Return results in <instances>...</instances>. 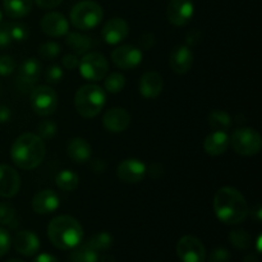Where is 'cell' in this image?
I'll return each instance as SVG.
<instances>
[{"label": "cell", "instance_id": "1", "mask_svg": "<svg viewBox=\"0 0 262 262\" xmlns=\"http://www.w3.org/2000/svg\"><path fill=\"white\" fill-rule=\"evenodd\" d=\"M214 211L217 219L227 225H237L247 217L248 205L245 196L233 187H223L215 193Z\"/></svg>", "mask_w": 262, "mask_h": 262}, {"label": "cell", "instance_id": "2", "mask_svg": "<svg viewBox=\"0 0 262 262\" xmlns=\"http://www.w3.org/2000/svg\"><path fill=\"white\" fill-rule=\"evenodd\" d=\"M46 155L45 142L35 133H23L13 142L10 158L23 170H32L41 165Z\"/></svg>", "mask_w": 262, "mask_h": 262}, {"label": "cell", "instance_id": "3", "mask_svg": "<svg viewBox=\"0 0 262 262\" xmlns=\"http://www.w3.org/2000/svg\"><path fill=\"white\" fill-rule=\"evenodd\" d=\"M48 237L54 247L63 251L73 250L82 242L83 228L73 216L60 215L49 223Z\"/></svg>", "mask_w": 262, "mask_h": 262}, {"label": "cell", "instance_id": "4", "mask_svg": "<svg viewBox=\"0 0 262 262\" xmlns=\"http://www.w3.org/2000/svg\"><path fill=\"white\" fill-rule=\"evenodd\" d=\"M106 102V94L100 86L89 83L77 90L74 95V106L81 117L95 118L100 114Z\"/></svg>", "mask_w": 262, "mask_h": 262}, {"label": "cell", "instance_id": "5", "mask_svg": "<svg viewBox=\"0 0 262 262\" xmlns=\"http://www.w3.org/2000/svg\"><path fill=\"white\" fill-rule=\"evenodd\" d=\"M104 18L101 5L92 0L79 2L72 8L71 22L79 31H90L96 28Z\"/></svg>", "mask_w": 262, "mask_h": 262}, {"label": "cell", "instance_id": "6", "mask_svg": "<svg viewBox=\"0 0 262 262\" xmlns=\"http://www.w3.org/2000/svg\"><path fill=\"white\" fill-rule=\"evenodd\" d=\"M229 140L233 150L242 156H255L261 151V135L253 128H238Z\"/></svg>", "mask_w": 262, "mask_h": 262}, {"label": "cell", "instance_id": "7", "mask_svg": "<svg viewBox=\"0 0 262 262\" xmlns=\"http://www.w3.org/2000/svg\"><path fill=\"white\" fill-rule=\"evenodd\" d=\"M30 104L40 117H50L58 109V94L50 86L33 87L30 95Z\"/></svg>", "mask_w": 262, "mask_h": 262}, {"label": "cell", "instance_id": "8", "mask_svg": "<svg viewBox=\"0 0 262 262\" xmlns=\"http://www.w3.org/2000/svg\"><path fill=\"white\" fill-rule=\"evenodd\" d=\"M79 73L84 79L90 82H99L104 79L109 71V63L101 53L92 51L84 54L83 58L79 60Z\"/></svg>", "mask_w": 262, "mask_h": 262}, {"label": "cell", "instance_id": "9", "mask_svg": "<svg viewBox=\"0 0 262 262\" xmlns=\"http://www.w3.org/2000/svg\"><path fill=\"white\" fill-rule=\"evenodd\" d=\"M177 255L182 262H205L206 248L197 237L184 235L177 243Z\"/></svg>", "mask_w": 262, "mask_h": 262}, {"label": "cell", "instance_id": "10", "mask_svg": "<svg viewBox=\"0 0 262 262\" xmlns=\"http://www.w3.org/2000/svg\"><path fill=\"white\" fill-rule=\"evenodd\" d=\"M112 60L118 68L129 71L138 67L142 61V51L133 45H122L114 49L112 53Z\"/></svg>", "mask_w": 262, "mask_h": 262}, {"label": "cell", "instance_id": "11", "mask_svg": "<svg viewBox=\"0 0 262 262\" xmlns=\"http://www.w3.org/2000/svg\"><path fill=\"white\" fill-rule=\"evenodd\" d=\"M146 165L138 159H125L120 161L117 168V176L122 182L128 184H137L146 176Z\"/></svg>", "mask_w": 262, "mask_h": 262}, {"label": "cell", "instance_id": "12", "mask_svg": "<svg viewBox=\"0 0 262 262\" xmlns=\"http://www.w3.org/2000/svg\"><path fill=\"white\" fill-rule=\"evenodd\" d=\"M194 13L193 0H170L166 10V17L171 25L181 27L192 19Z\"/></svg>", "mask_w": 262, "mask_h": 262}, {"label": "cell", "instance_id": "13", "mask_svg": "<svg viewBox=\"0 0 262 262\" xmlns=\"http://www.w3.org/2000/svg\"><path fill=\"white\" fill-rule=\"evenodd\" d=\"M41 63L36 58H28L18 69L17 83L22 90L33 89L41 77Z\"/></svg>", "mask_w": 262, "mask_h": 262}, {"label": "cell", "instance_id": "14", "mask_svg": "<svg viewBox=\"0 0 262 262\" xmlns=\"http://www.w3.org/2000/svg\"><path fill=\"white\" fill-rule=\"evenodd\" d=\"M20 177L14 168L7 164L0 165V197L12 199L19 192Z\"/></svg>", "mask_w": 262, "mask_h": 262}, {"label": "cell", "instance_id": "15", "mask_svg": "<svg viewBox=\"0 0 262 262\" xmlns=\"http://www.w3.org/2000/svg\"><path fill=\"white\" fill-rule=\"evenodd\" d=\"M128 33H129V26L123 18H112L102 27L101 37L109 45H118L127 38Z\"/></svg>", "mask_w": 262, "mask_h": 262}, {"label": "cell", "instance_id": "16", "mask_svg": "<svg viewBox=\"0 0 262 262\" xmlns=\"http://www.w3.org/2000/svg\"><path fill=\"white\" fill-rule=\"evenodd\" d=\"M169 66L177 74H186L193 66V53L187 45H178L171 50Z\"/></svg>", "mask_w": 262, "mask_h": 262}, {"label": "cell", "instance_id": "17", "mask_svg": "<svg viewBox=\"0 0 262 262\" xmlns=\"http://www.w3.org/2000/svg\"><path fill=\"white\" fill-rule=\"evenodd\" d=\"M41 30L50 37H61L69 32V23L61 13L50 12L41 19Z\"/></svg>", "mask_w": 262, "mask_h": 262}, {"label": "cell", "instance_id": "18", "mask_svg": "<svg viewBox=\"0 0 262 262\" xmlns=\"http://www.w3.org/2000/svg\"><path fill=\"white\" fill-rule=\"evenodd\" d=\"M102 124L112 133L124 132L130 124V114L123 107H113L105 113Z\"/></svg>", "mask_w": 262, "mask_h": 262}, {"label": "cell", "instance_id": "19", "mask_svg": "<svg viewBox=\"0 0 262 262\" xmlns=\"http://www.w3.org/2000/svg\"><path fill=\"white\" fill-rule=\"evenodd\" d=\"M60 205L59 196L53 189H43L36 193L32 199V210L36 214L48 215L56 211Z\"/></svg>", "mask_w": 262, "mask_h": 262}, {"label": "cell", "instance_id": "20", "mask_svg": "<svg viewBox=\"0 0 262 262\" xmlns=\"http://www.w3.org/2000/svg\"><path fill=\"white\" fill-rule=\"evenodd\" d=\"M14 248L22 256L32 257L40 250V239L33 232L20 230L14 237Z\"/></svg>", "mask_w": 262, "mask_h": 262}, {"label": "cell", "instance_id": "21", "mask_svg": "<svg viewBox=\"0 0 262 262\" xmlns=\"http://www.w3.org/2000/svg\"><path fill=\"white\" fill-rule=\"evenodd\" d=\"M140 92L146 99H156L164 87L163 77L155 71L146 72L140 79Z\"/></svg>", "mask_w": 262, "mask_h": 262}, {"label": "cell", "instance_id": "22", "mask_svg": "<svg viewBox=\"0 0 262 262\" xmlns=\"http://www.w3.org/2000/svg\"><path fill=\"white\" fill-rule=\"evenodd\" d=\"M229 145V136L225 130H214L205 138L204 150L210 156H220L225 154Z\"/></svg>", "mask_w": 262, "mask_h": 262}, {"label": "cell", "instance_id": "23", "mask_svg": "<svg viewBox=\"0 0 262 262\" xmlns=\"http://www.w3.org/2000/svg\"><path fill=\"white\" fill-rule=\"evenodd\" d=\"M67 154L74 163L84 164L91 159L92 148L84 138L74 137L67 145Z\"/></svg>", "mask_w": 262, "mask_h": 262}, {"label": "cell", "instance_id": "24", "mask_svg": "<svg viewBox=\"0 0 262 262\" xmlns=\"http://www.w3.org/2000/svg\"><path fill=\"white\" fill-rule=\"evenodd\" d=\"M66 42L71 48L73 54L76 55H83L90 49L94 46V40L90 36L83 35L79 32H68L67 33Z\"/></svg>", "mask_w": 262, "mask_h": 262}, {"label": "cell", "instance_id": "25", "mask_svg": "<svg viewBox=\"0 0 262 262\" xmlns=\"http://www.w3.org/2000/svg\"><path fill=\"white\" fill-rule=\"evenodd\" d=\"M33 0H3L5 14L13 19L23 18L30 14Z\"/></svg>", "mask_w": 262, "mask_h": 262}, {"label": "cell", "instance_id": "26", "mask_svg": "<svg viewBox=\"0 0 262 262\" xmlns=\"http://www.w3.org/2000/svg\"><path fill=\"white\" fill-rule=\"evenodd\" d=\"M55 183L58 188H60L61 191L72 192L78 187L79 177L73 170L64 169V170H60L56 174Z\"/></svg>", "mask_w": 262, "mask_h": 262}, {"label": "cell", "instance_id": "27", "mask_svg": "<svg viewBox=\"0 0 262 262\" xmlns=\"http://www.w3.org/2000/svg\"><path fill=\"white\" fill-rule=\"evenodd\" d=\"M71 262H99V252L92 250L86 243L73 248V252L69 257Z\"/></svg>", "mask_w": 262, "mask_h": 262}, {"label": "cell", "instance_id": "28", "mask_svg": "<svg viewBox=\"0 0 262 262\" xmlns=\"http://www.w3.org/2000/svg\"><path fill=\"white\" fill-rule=\"evenodd\" d=\"M209 124L214 130H227L232 125V118L224 110H212L209 115Z\"/></svg>", "mask_w": 262, "mask_h": 262}, {"label": "cell", "instance_id": "29", "mask_svg": "<svg viewBox=\"0 0 262 262\" xmlns=\"http://www.w3.org/2000/svg\"><path fill=\"white\" fill-rule=\"evenodd\" d=\"M86 245L90 246V247H91L92 250L96 251V252H102V251H106L112 247L113 237L112 234L107 232L97 233V234L92 235V237L90 238V241Z\"/></svg>", "mask_w": 262, "mask_h": 262}, {"label": "cell", "instance_id": "30", "mask_svg": "<svg viewBox=\"0 0 262 262\" xmlns=\"http://www.w3.org/2000/svg\"><path fill=\"white\" fill-rule=\"evenodd\" d=\"M125 86V78L122 73H110L109 76L105 77L104 87L105 91L109 92V94H119Z\"/></svg>", "mask_w": 262, "mask_h": 262}, {"label": "cell", "instance_id": "31", "mask_svg": "<svg viewBox=\"0 0 262 262\" xmlns=\"http://www.w3.org/2000/svg\"><path fill=\"white\" fill-rule=\"evenodd\" d=\"M17 211L9 202H0V224L15 228L17 224Z\"/></svg>", "mask_w": 262, "mask_h": 262}, {"label": "cell", "instance_id": "32", "mask_svg": "<svg viewBox=\"0 0 262 262\" xmlns=\"http://www.w3.org/2000/svg\"><path fill=\"white\" fill-rule=\"evenodd\" d=\"M38 56L43 60H54L58 58L61 53V46L55 41H48L43 42L42 45L38 48Z\"/></svg>", "mask_w": 262, "mask_h": 262}, {"label": "cell", "instance_id": "33", "mask_svg": "<svg viewBox=\"0 0 262 262\" xmlns=\"http://www.w3.org/2000/svg\"><path fill=\"white\" fill-rule=\"evenodd\" d=\"M229 241L238 250H247L251 246V235L246 230H233L229 234Z\"/></svg>", "mask_w": 262, "mask_h": 262}, {"label": "cell", "instance_id": "34", "mask_svg": "<svg viewBox=\"0 0 262 262\" xmlns=\"http://www.w3.org/2000/svg\"><path fill=\"white\" fill-rule=\"evenodd\" d=\"M58 132V125L54 120H42L37 125V136L42 141L50 140Z\"/></svg>", "mask_w": 262, "mask_h": 262}, {"label": "cell", "instance_id": "35", "mask_svg": "<svg viewBox=\"0 0 262 262\" xmlns=\"http://www.w3.org/2000/svg\"><path fill=\"white\" fill-rule=\"evenodd\" d=\"M8 32L12 41H25L28 37V30L22 23H8Z\"/></svg>", "mask_w": 262, "mask_h": 262}, {"label": "cell", "instance_id": "36", "mask_svg": "<svg viewBox=\"0 0 262 262\" xmlns=\"http://www.w3.org/2000/svg\"><path fill=\"white\" fill-rule=\"evenodd\" d=\"M63 77H64L63 68L56 66V64L49 67V68L45 71V73H43V78H45V81L48 82L49 84L59 83V82L63 79Z\"/></svg>", "mask_w": 262, "mask_h": 262}, {"label": "cell", "instance_id": "37", "mask_svg": "<svg viewBox=\"0 0 262 262\" xmlns=\"http://www.w3.org/2000/svg\"><path fill=\"white\" fill-rule=\"evenodd\" d=\"M15 67H17V63H15V60L12 56H0V76H10V74L15 71Z\"/></svg>", "mask_w": 262, "mask_h": 262}, {"label": "cell", "instance_id": "38", "mask_svg": "<svg viewBox=\"0 0 262 262\" xmlns=\"http://www.w3.org/2000/svg\"><path fill=\"white\" fill-rule=\"evenodd\" d=\"M230 261V253L227 248L217 247L210 255L209 262H229Z\"/></svg>", "mask_w": 262, "mask_h": 262}, {"label": "cell", "instance_id": "39", "mask_svg": "<svg viewBox=\"0 0 262 262\" xmlns=\"http://www.w3.org/2000/svg\"><path fill=\"white\" fill-rule=\"evenodd\" d=\"M10 245H12V239H10V235L4 228L0 227V257L5 256L9 251Z\"/></svg>", "mask_w": 262, "mask_h": 262}, {"label": "cell", "instance_id": "40", "mask_svg": "<svg viewBox=\"0 0 262 262\" xmlns=\"http://www.w3.org/2000/svg\"><path fill=\"white\" fill-rule=\"evenodd\" d=\"M79 60L81 59H78V55H76V54H68L61 59V64L68 71H74L79 67Z\"/></svg>", "mask_w": 262, "mask_h": 262}, {"label": "cell", "instance_id": "41", "mask_svg": "<svg viewBox=\"0 0 262 262\" xmlns=\"http://www.w3.org/2000/svg\"><path fill=\"white\" fill-rule=\"evenodd\" d=\"M12 43L9 32H8L7 26H0V49H4Z\"/></svg>", "mask_w": 262, "mask_h": 262}, {"label": "cell", "instance_id": "42", "mask_svg": "<svg viewBox=\"0 0 262 262\" xmlns=\"http://www.w3.org/2000/svg\"><path fill=\"white\" fill-rule=\"evenodd\" d=\"M33 2L42 9H53L60 5L63 0H33Z\"/></svg>", "mask_w": 262, "mask_h": 262}, {"label": "cell", "instance_id": "43", "mask_svg": "<svg viewBox=\"0 0 262 262\" xmlns=\"http://www.w3.org/2000/svg\"><path fill=\"white\" fill-rule=\"evenodd\" d=\"M154 43H155V37H154V35H151V33H146V35H143L140 40V45L142 46V49H145V50H148V49L152 48Z\"/></svg>", "mask_w": 262, "mask_h": 262}, {"label": "cell", "instance_id": "44", "mask_svg": "<svg viewBox=\"0 0 262 262\" xmlns=\"http://www.w3.org/2000/svg\"><path fill=\"white\" fill-rule=\"evenodd\" d=\"M12 118V112L8 106L0 105V123H8Z\"/></svg>", "mask_w": 262, "mask_h": 262}, {"label": "cell", "instance_id": "45", "mask_svg": "<svg viewBox=\"0 0 262 262\" xmlns=\"http://www.w3.org/2000/svg\"><path fill=\"white\" fill-rule=\"evenodd\" d=\"M33 262H59L55 256L50 255V253H41L37 257L33 260Z\"/></svg>", "mask_w": 262, "mask_h": 262}, {"label": "cell", "instance_id": "46", "mask_svg": "<svg viewBox=\"0 0 262 262\" xmlns=\"http://www.w3.org/2000/svg\"><path fill=\"white\" fill-rule=\"evenodd\" d=\"M252 215L256 217V220H257V222H260V220L262 219V210H261L260 205H256V206L253 207Z\"/></svg>", "mask_w": 262, "mask_h": 262}, {"label": "cell", "instance_id": "47", "mask_svg": "<svg viewBox=\"0 0 262 262\" xmlns=\"http://www.w3.org/2000/svg\"><path fill=\"white\" fill-rule=\"evenodd\" d=\"M243 262H258V257L256 255H248L246 256Z\"/></svg>", "mask_w": 262, "mask_h": 262}, {"label": "cell", "instance_id": "48", "mask_svg": "<svg viewBox=\"0 0 262 262\" xmlns=\"http://www.w3.org/2000/svg\"><path fill=\"white\" fill-rule=\"evenodd\" d=\"M100 262H117V261H115V258L113 257V256H102V257L100 258Z\"/></svg>", "mask_w": 262, "mask_h": 262}, {"label": "cell", "instance_id": "49", "mask_svg": "<svg viewBox=\"0 0 262 262\" xmlns=\"http://www.w3.org/2000/svg\"><path fill=\"white\" fill-rule=\"evenodd\" d=\"M7 262H25V261L18 260V258H12V260H9V261H7Z\"/></svg>", "mask_w": 262, "mask_h": 262}, {"label": "cell", "instance_id": "50", "mask_svg": "<svg viewBox=\"0 0 262 262\" xmlns=\"http://www.w3.org/2000/svg\"><path fill=\"white\" fill-rule=\"evenodd\" d=\"M2 18H3V15H2V12H0V22H2Z\"/></svg>", "mask_w": 262, "mask_h": 262}]
</instances>
